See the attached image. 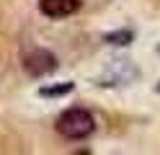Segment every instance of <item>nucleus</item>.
Instances as JSON below:
<instances>
[{"mask_svg": "<svg viewBox=\"0 0 160 155\" xmlns=\"http://www.w3.org/2000/svg\"><path fill=\"white\" fill-rule=\"evenodd\" d=\"M96 129V119L88 109H67L57 119V132L67 140H85Z\"/></svg>", "mask_w": 160, "mask_h": 155, "instance_id": "nucleus-1", "label": "nucleus"}, {"mask_svg": "<svg viewBox=\"0 0 160 155\" xmlns=\"http://www.w3.org/2000/svg\"><path fill=\"white\" fill-rule=\"evenodd\" d=\"M23 67H26L28 75L44 78V75H49V72L57 70V57L49 49H34V52H28V54L23 57Z\"/></svg>", "mask_w": 160, "mask_h": 155, "instance_id": "nucleus-2", "label": "nucleus"}, {"mask_svg": "<svg viewBox=\"0 0 160 155\" xmlns=\"http://www.w3.org/2000/svg\"><path fill=\"white\" fill-rule=\"evenodd\" d=\"M39 10L47 18H67L80 10V0H39Z\"/></svg>", "mask_w": 160, "mask_h": 155, "instance_id": "nucleus-3", "label": "nucleus"}, {"mask_svg": "<svg viewBox=\"0 0 160 155\" xmlns=\"http://www.w3.org/2000/svg\"><path fill=\"white\" fill-rule=\"evenodd\" d=\"M75 88V83H59V85H44L39 88V96L44 98H54V96H65V93H70Z\"/></svg>", "mask_w": 160, "mask_h": 155, "instance_id": "nucleus-4", "label": "nucleus"}, {"mask_svg": "<svg viewBox=\"0 0 160 155\" xmlns=\"http://www.w3.org/2000/svg\"><path fill=\"white\" fill-rule=\"evenodd\" d=\"M106 41L108 44H129V41H132V31H116V34H108L106 36Z\"/></svg>", "mask_w": 160, "mask_h": 155, "instance_id": "nucleus-5", "label": "nucleus"}]
</instances>
